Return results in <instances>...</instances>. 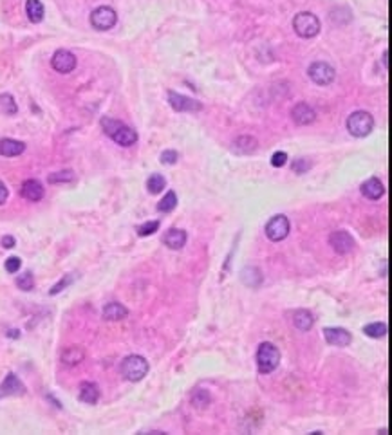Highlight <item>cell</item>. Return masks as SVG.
I'll return each instance as SVG.
<instances>
[{"label": "cell", "mask_w": 392, "mask_h": 435, "mask_svg": "<svg viewBox=\"0 0 392 435\" xmlns=\"http://www.w3.org/2000/svg\"><path fill=\"white\" fill-rule=\"evenodd\" d=\"M148 361H146L143 356H137V354H131L127 356L123 361H121V376L125 377L127 381L137 383L141 381L143 377L148 374Z\"/></svg>", "instance_id": "cell-1"}, {"label": "cell", "mask_w": 392, "mask_h": 435, "mask_svg": "<svg viewBox=\"0 0 392 435\" xmlns=\"http://www.w3.org/2000/svg\"><path fill=\"white\" fill-rule=\"evenodd\" d=\"M255 363L261 374H271L280 363V350L273 343H261L257 348Z\"/></svg>", "instance_id": "cell-2"}, {"label": "cell", "mask_w": 392, "mask_h": 435, "mask_svg": "<svg viewBox=\"0 0 392 435\" xmlns=\"http://www.w3.org/2000/svg\"><path fill=\"white\" fill-rule=\"evenodd\" d=\"M374 117L367 110H356L347 117V130L354 137H365L373 132Z\"/></svg>", "instance_id": "cell-3"}, {"label": "cell", "mask_w": 392, "mask_h": 435, "mask_svg": "<svg viewBox=\"0 0 392 435\" xmlns=\"http://www.w3.org/2000/svg\"><path fill=\"white\" fill-rule=\"evenodd\" d=\"M293 29L300 38H315L320 33V20L309 11H302L293 18Z\"/></svg>", "instance_id": "cell-4"}, {"label": "cell", "mask_w": 392, "mask_h": 435, "mask_svg": "<svg viewBox=\"0 0 392 435\" xmlns=\"http://www.w3.org/2000/svg\"><path fill=\"white\" fill-rule=\"evenodd\" d=\"M118 22L116 11L109 5H100L91 13V25L96 31H109L112 29Z\"/></svg>", "instance_id": "cell-5"}, {"label": "cell", "mask_w": 392, "mask_h": 435, "mask_svg": "<svg viewBox=\"0 0 392 435\" xmlns=\"http://www.w3.org/2000/svg\"><path fill=\"white\" fill-rule=\"evenodd\" d=\"M307 74H309L311 82H315L316 85H329V83H333L334 76H336L333 65H329L327 62L311 63L309 69H307Z\"/></svg>", "instance_id": "cell-6"}, {"label": "cell", "mask_w": 392, "mask_h": 435, "mask_svg": "<svg viewBox=\"0 0 392 435\" xmlns=\"http://www.w3.org/2000/svg\"><path fill=\"white\" fill-rule=\"evenodd\" d=\"M266 235L271 242H280L289 235V220L286 215H275L266 224Z\"/></svg>", "instance_id": "cell-7"}, {"label": "cell", "mask_w": 392, "mask_h": 435, "mask_svg": "<svg viewBox=\"0 0 392 435\" xmlns=\"http://www.w3.org/2000/svg\"><path fill=\"white\" fill-rule=\"evenodd\" d=\"M76 56H74L71 51L67 49H58L56 53L53 54V58H51V65L56 73L60 74H69L73 73L74 69H76Z\"/></svg>", "instance_id": "cell-8"}, {"label": "cell", "mask_w": 392, "mask_h": 435, "mask_svg": "<svg viewBox=\"0 0 392 435\" xmlns=\"http://www.w3.org/2000/svg\"><path fill=\"white\" fill-rule=\"evenodd\" d=\"M329 246L338 255H347V253H351L354 249L356 242H354V237L349 231L338 229V231H333L329 235Z\"/></svg>", "instance_id": "cell-9"}, {"label": "cell", "mask_w": 392, "mask_h": 435, "mask_svg": "<svg viewBox=\"0 0 392 435\" xmlns=\"http://www.w3.org/2000/svg\"><path fill=\"white\" fill-rule=\"evenodd\" d=\"M168 103L175 112H199L203 109V105L195 100L183 94H177L174 91H168Z\"/></svg>", "instance_id": "cell-10"}, {"label": "cell", "mask_w": 392, "mask_h": 435, "mask_svg": "<svg viewBox=\"0 0 392 435\" xmlns=\"http://www.w3.org/2000/svg\"><path fill=\"white\" fill-rule=\"evenodd\" d=\"M324 338L333 347H349L353 343L351 332L347 329H342V327H327V329H324Z\"/></svg>", "instance_id": "cell-11"}, {"label": "cell", "mask_w": 392, "mask_h": 435, "mask_svg": "<svg viewBox=\"0 0 392 435\" xmlns=\"http://www.w3.org/2000/svg\"><path fill=\"white\" fill-rule=\"evenodd\" d=\"M291 119L300 126L311 125V123L316 119V112L315 109L311 105H307V103L304 102L296 103V105H293V109H291Z\"/></svg>", "instance_id": "cell-12"}, {"label": "cell", "mask_w": 392, "mask_h": 435, "mask_svg": "<svg viewBox=\"0 0 392 435\" xmlns=\"http://www.w3.org/2000/svg\"><path fill=\"white\" fill-rule=\"evenodd\" d=\"M25 387L24 383L20 381L16 374L9 372L5 376V379L0 383V397H11V396H24Z\"/></svg>", "instance_id": "cell-13"}, {"label": "cell", "mask_w": 392, "mask_h": 435, "mask_svg": "<svg viewBox=\"0 0 392 435\" xmlns=\"http://www.w3.org/2000/svg\"><path fill=\"white\" fill-rule=\"evenodd\" d=\"M360 190H362L363 197L369 199V201H380L385 194V186L378 177H369L367 181H363Z\"/></svg>", "instance_id": "cell-14"}, {"label": "cell", "mask_w": 392, "mask_h": 435, "mask_svg": "<svg viewBox=\"0 0 392 435\" xmlns=\"http://www.w3.org/2000/svg\"><path fill=\"white\" fill-rule=\"evenodd\" d=\"M44 186H42V183L36 179H27L22 183V188H20V195L24 199H27V201H31V203H38V201H42L44 199Z\"/></svg>", "instance_id": "cell-15"}, {"label": "cell", "mask_w": 392, "mask_h": 435, "mask_svg": "<svg viewBox=\"0 0 392 435\" xmlns=\"http://www.w3.org/2000/svg\"><path fill=\"white\" fill-rule=\"evenodd\" d=\"M111 139H114L120 146H132L137 143V132L131 126H127L121 123L116 130L111 134Z\"/></svg>", "instance_id": "cell-16"}, {"label": "cell", "mask_w": 392, "mask_h": 435, "mask_svg": "<svg viewBox=\"0 0 392 435\" xmlns=\"http://www.w3.org/2000/svg\"><path fill=\"white\" fill-rule=\"evenodd\" d=\"M186 231L184 229H179V227H170L168 231L165 233V237H163V242H165V246L168 249H183L184 244H186Z\"/></svg>", "instance_id": "cell-17"}, {"label": "cell", "mask_w": 392, "mask_h": 435, "mask_svg": "<svg viewBox=\"0 0 392 435\" xmlns=\"http://www.w3.org/2000/svg\"><path fill=\"white\" fill-rule=\"evenodd\" d=\"M60 359H62V363L67 365V367H76V365H80V363L85 359V350H83V347H80V345H71V347L63 348Z\"/></svg>", "instance_id": "cell-18"}, {"label": "cell", "mask_w": 392, "mask_h": 435, "mask_svg": "<svg viewBox=\"0 0 392 435\" xmlns=\"http://www.w3.org/2000/svg\"><path fill=\"white\" fill-rule=\"evenodd\" d=\"M102 315L107 322H120V320L129 316V309L123 304H120V302H111V304H107L103 307Z\"/></svg>", "instance_id": "cell-19"}, {"label": "cell", "mask_w": 392, "mask_h": 435, "mask_svg": "<svg viewBox=\"0 0 392 435\" xmlns=\"http://www.w3.org/2000/svg\"><path fill=\"white\" fill-rule=\"evenodd\" d=\"M25 145L22 141L11 139V137H4L0 139V155L4 157H16V155L24 154Z\"/></svg>", "instance_id": "cell-20"}, {"label": "cell", "mask_w": 392, "mask_h": 435, "mask_svg": "<svg viewBox=\"0 0 392 435\" xmlns=\"http://www.w3.org/2000/svg\"><path fill=\"white\" fill-rule=\"evenodd\" d=\"M293 325H295L298 330H302V332H307V330H311L313 325H315V316L307 309H298L295 315H293Z\"/></svg>", "instance_id": "cell-21"}, {"label": "cell", "mask_w": 392, "mask_h": 435, "mask_svg": "<svg viewBox=\"0 0 392 435\" xmlns=\"http://www.w3.org/2000/svg\"><path fill=\"white\" fill-rule=\"evenodd\" d=\"M98 399H100V388L96 383L83 381L80 385V401L85 405H96Z\"/></svg>", "instance_id": "cell-22"}, {"label": "cell", "mask_w": 392, "mask_h": 435, "mask_svg": "<svg viewBox=\"0 0 392 435\" xmlns=\"http://www.w3.org/2000/svg\"><path fill=\"white\" fill-rule=\"evenodd\" d=\"M241 280L244 285H248V287H252V289H257L259 285L262 284V273L259 267H252V266H248L242 269L241 273Z\"/></svg>", "instance_id": "cell-23"}, {"label": "cell", "mask_w": 392, "mask_h": 435, "mask_svg": "<svg viewBox=\"0 0 392 435\" xmlns=\"http://www.w3.org/2000/svg\"><path fill=\"white\" fill-rule=\"evenodd\" d=\"M25 13H27V18H29L33 24H40L45 15L44 4H42L40 0H27V2H25Z\"/></svg>", "instance_id": "cell-24"}, {"label": "cell", "mask_w": 392, "mask_h": 435, "mask_svg": "<svg viewBox=\"0 0 392 435\" xmlns=\"http://www.w3.org/2000/svg\"><path fill=\"white\" fill-rule=\"evenodd\" d=\"M233 150L239 154H253L257 150V139L252 135H241L233 141Z\"/></svg>", "instance_id": "cell-25"}, {"label": "cell", "mask_w": 392, "mask_h": 435, "mask_svg": "<svg viewBox=\"0 0 392 435\" xmlns=\"http://www.w3.org/2000/svg\"><path fill=\"white\" fill-rule=\"evenodd\" d=\"M190 401H192L194 408H199V410H203V408H206V406L210 405V401H212V396H210L208 390H204V388H197V390H195L194 394H192Z\"/></svg>", "instance_id": "cell-26"}, {"label": "cell", "mask_w": 392, "mask_h": 435, "mask_svg": "<svg viewBox=\"0 0 392 435\" xmlns=\"http://www.w3.org/2000/svg\"><path fill=\"white\" fill-rule=\"evenodd\" d=\"M0 110L4 112L5 116H15L16 112H18L15 98L11 96V94H0Z\"/></svg>", "instance_id": "cell-27"}, {"label": "cell", "mask_w": 392, "mask_h": 435, "mask_svg": "<svg viewBox=\"0 0 392 435\" xmlns=\"http://www.w3.org/2000/svg\"><path fill=\"white\" fill-rule=\"evenodd\" d=\"M175 206H177V195H175V192H166V195L163 199H161V203L157 204V212L161 213H170L172 210H175Z\"/></svg>", "instance_id": "cell-28"}, {"label": "cell", "mask_w": 392, "mask_h": 435, "mask_svg": "<svg viewBox=\"0 0 392 435\" xmlns=\"http://www.w3.org/2000/svg\"><path fill=\"white\" fill-rule=\"evenodd\" d=\"M165 186H166V179L161 174H152L150 177H148V181H146V188H148V192H150L152 195L163 192Z\"/></svg>", "instance_id": "cell-29"}, {"label": "cell", "mask_w": 392, "mask_h": 435, "mask_svg": "<svg viewBox=\"0 0 392 435\" xmlns=\"http://www.w3.org/2000/svg\"><path fill=\"white\" fill-rule=\"evenodd\" d=\"M363 332L367 334L369 338H383V336H387V325L382 322H374V324L365 325Z\"/></svg>", "instance_id": "cell-30"}, {"label": "cell", "mask_w": 392, "mask_h": 435, "mask_svg": "<svg viewBox=\"0 0 392 435\" xmlns=\"http://www.w3.org/2000/svg\"><path fill=\"white\" fill-rule=\"evenodd\" d=\"M74 179V172L73 170H62V172H54L47 177V181L51 184H60V183H71Z\"/></svg>", "instance_id": "cell-31"}, {"label": "cell", "mask_w": 392, "mask_h": 435, "mask_svg": "<svg viewBox=\"0 0 392 435\" xmlns=\"http://www.w3.org/2000/svg\"><path fill=\"white\" fill-rule=\"evenodd\" d=\"M159 220H148V222L145 224H141L139 227H137V235L139 237H148V235H154L157 229H159Z\"/></svg>", "instance_id": "cell-32"}, {"label": "cell", "mask_w": 392, "mask_h": 435, "mask_svg": "<svg viewBox=\"0 0 392 435\" xmlns=\"http://www.w3.org/2000/svg\"><path fill=\"white\" fill-rule=\"evenodd\" d=\"M16 285H18L22 291H31L34 287L33 275H31L29 271H27V273H22V275H18V278H16Z\"/></svg>", "instance_id": "cell-33"}, {"label": "cell", "mask_w": 392, "mask_h": 435, "mask_svg": "<svg viewBox=\"0 0 392 435\" xmlns=\"http://www.w3.org/2000/svg\"><path fill=\"white\" fill-rule=\"evenodd\" d=\"M311 166H313V163H311L307 157H300V159L293 161L291 168H293V172H296L298 175H302V174H305L307 170H311Z\"/></svg>", "instance_id": "cell-34"}, {"label": "cell", "mask_w": 392, "mask_h": 435, "mask_svg": "<svg viewBox=\"0 0 392 435\" xmlns=\"http://www.w3.org/2000/svg\"><path fill=\"white\" fill-rule=\"evenodd\" d=\"M73 280H74V275H67V276H63V278H62V280L58 282V284H56V285H53V289L49 291V295H53V296H54V295H58L60 291H63V289H65V287H67V285L71 284V282H73Z\"/></svg>", "instance_id": "cell-35"}, {"label": "cell", "mask_w": 392, "mask_h": 435, "mask_svg": "<svg viewBox=\"0 0 392 435\" xmlns=\"http://www.w3.org/2000/svg\"><path fill=\"white\" fill-rule=\"evenodd\" d=\"M177 159H179V154L175 150H165L161 154V163L163 165H175Z\"/></svg>", "instance_id": "cell-36"}, {"label": "cell", "mask_w": 392, "mask_h": 435, "mask_svg": "<svg viewBox=\"0 0 392 435\" xmlns=\"http://www.w3.org/2000/svg\"><path fill=\"white\" fill-rule=\"evenodd\" d=\"M4 266H5V271H7V273H16V271L22 267V260H20L18 256H9V258L5 260Z\"/></svg>", "instance_id": "cell-37"}, {"label": "cell", "mask_w": 392, "mask_h": 435, "mask_svg": "<svg viewBox=\"0 0 392 435\" xmlns=\"http://www.w3.org/2000/svg\"><path fill=\"white\" fill-rule=\"evenodd\" d=\"M286 163H287L286 152H275V154L271 155V166H275V168H282Z\"/></svg>", "instance_id": "cell-38"}, {"label": "cell", "mask_w": 392, "mask_h": 435, "mask_svg": "<svg viewBox=\"0 0 392 435\" xmlns=\"http://www.w3.org/2000/svg\"><path fill=\"white\" fill-rule=\"evenodd\" d=\"M0 244H2V247H5V249H11V247H15L16 240H15V237H11V235H5V237L0 238Z\"/></svg>", "instance_id": "cell-39"}, {"label": "cell", "mask_w": 392, "mask_h": 435, "mask_svg": "<svg viewBox=\"0 0 392 435\" xmlns=\"http://www.w3.org/2000/svg\"><path fill=\"white\" fill-rule=\"evenodd\" d=\"M9 197V192H7V186H5L2 181H0V204H4Z\"/></svg>", "instance_id": "cell-40"}, {"label": "cell", "mask_w": 392, "mask_h": 435, "mask_svg": "<svg viewBox=\"0 0 392 435\" xmlns=\"http://www.w3.org/2000/svg\"><path fill=\"white\" fill-rule=\"evenodd\" d=\"M7 336H9V338H18V336H20V332H18V330H15V329H13V330H9V332H7Z\"/></svg>", "instance_id": "cell-41"}]
</instances>
